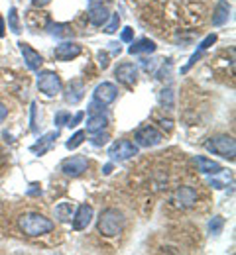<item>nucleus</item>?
Wrapping results in <instances>:
<instances>
[{
	"label": "nucleus",
	"mask_w": 236,
	"mask_h": 255,
	"mask_svg": "<svg viewBox=\"0 0 236 255\" xmlns=\"http://www.w3.org/2000/svg\"><path fill=\"white\" fill-rule=\"evenodd\" d=\"M108 124V118L102 114V112H97V114H91L89 120H87V131L89 133H97V131H102Z\"/></svg>",
	"instance_id": "20"
},
{
	"label": "nucleus",
	"mask_w": 236,
	"mask_h": 255,
	"mask_svg": "<svg viewBox=\"0 0 236 255\" xmlns=\"http://www.w3.org/2000/svg\"><path fill=\"white\" fill-rule=\"evenodd\" d=\"M156 43L152 41V39H148V37H144V39H138L136 43H132L130 47H128V53L130 55H140V53H154L156 51Z\"/></svg>",
	"instance_id": "19"
},
{
	"label": "nucleus",
	"mask_w": 236,
	"mask_h": 255,
	"mask_svg": "<svg viewBox=\"0 0 236 255\" xmlns=\"http://www.w3.org/2000/svg\"><path fill=\"white\" fill-rule=\"evenodd\" d=\"M205 149L215 153V155H221L225 159H235L236 153V143L233 135H215V137H209L205 141Z\"/></svg>",
	"instance_id": "3"
},
{
	"label": "nucleus",
	"mask_w": 236,
	"mask_h": 255,
	"mask_svg": "<svg viewBox=\"0 0 236 255\" xmlns=\"http://www.w3.org/2000/svg\"><path fill=\"white\" fill-rule=\"evenodd\" d=\"M118 26H120V16L118 14H110V18H108V24L104 26V32L106 33H114L118 30Z\"/></svg>",
	"instance_id": "27"
},
{
	"label": "nucleus",
	"mask_w": 236,
	"mask_h": 255,
	"mask_svg": "<svg viewBox=\"0 0 236 255\" xmlns=\"http://www.w3.org/2000/svg\"><path fill=\"white\" fill-rule=\"evenodd\" d=\"M215 41H217V33H211V35H207V37H205V39L201 41L199 49H201V51H205V49H209V47H211V45H213Z\"/></svg>",
	"instance_id": "31"
},
{
	"label": "nucleus",
	"mask_w": 236,
	"mask_h": 255,
	"mask_svg": "<svg viewBox=\"0 0 236 255\" xmlns=\"http://www.w3.org/2000/svg\"><path fill=\"white\" fill-rule=\"evenodd\" d=\"M55 218L59 222H71V218H73V204L71 202H59L55 206Z\"/></svg>",
	"instance_id": "22"
},
{
	"label": "nucleus",
	"mask_w": 236,
	"mask_h": 255,
	"mask_svg": "<svg viewBox=\"0 0 236 255\" xmlns=\"http://www.w3.org/2000/svg\"><path fill=\"white\" fill-rule=\"evenodd\" d=\"M225 228V218L223 216H215L211 222H209V234L211 236H219Z\"/></svg>",
	"instance_id": "25"
},
{
	"label": "nucleus",
	"mask_w": 236,
	"mask_h": 255,
	"mask_svg": "<svg viewBox=\"0 0 236 255\" xmlns=\"http://www.w3.org/2000/svg\"><path fill=\"white\" fill-rule=\"evenodd\" d=\"M173 202L179 208H191L197 202V191L193 187H179L173 192Z\"/></svg>",
	"instance_id": "9"
},
{
	"label": "nucleus",
	"mask_w": 236,
	"mask_h": 255,
	"mask_svg": "<svg viewBox=\"0 0 236 255\" xmlns=\"http://www.w3.org/2000/svg\"><path fill=\"white\" fill-rule=\"evenodd\" d=\"M102 173H104V175H110V173H112V163L104 165V167H102Z\"/></svg>",
	"instance_id": "41"
},
{
	"label": "nucleus",
	"mask_w": 236,
	"mask_h": 255,
	"mask_svg": "<svg viewBox=\"0 0 236 255\" xmlns=\"http://www.w3.org/2000/svg\"><path fill=\"white\" fill-rule=\"evenodd\" d=\"M4 30H6V26H4V20H2V16H0V37L4 35Z\"/></svg>",
	"instance_id": "42"
},
{
	"label": "nucleus",
	"mask_w": 236,
	"mask_h": 255,
	"mask_svg": "<svg viewBox=\"0 0 236 255\" xmlns=\"http://www.w3.org/2000/svg\"><path fill=\"white\" fill-rule=\"evenodd\" d=\"M108 18H110V12H108L106 6H102V4L91 6V10H89V22H91L93 26L101 28V26H104V24L108 22Z\"/></svg>",
	"instance_id": "15"
},
{
	"label": "nucleus",
	"mask_w": 236,
	"mask_h": 255,
	"mask_svg": "<svg viewBox=\"0 0 236 255\" xmlns=\"http://www.w3.org/2000/svg\"><path fill=\"white\" fill-rule=\"evenodd\" d=\"M138 155V145H134L130 139H118L108 147V157L112 161H126Z\"/></svg>",
	"instance_id": "4"
},
{
	"label": "nucleus",
	"mask_w": 236,
	"mask_h": 255,
	"mask_svg": "<svg viewBox=\"0 0 236 255\" xmlns=\"http://www.w3.org/2000/svg\"><path fill=\"white\" fill-rule=\"evenodd\" d=\"M61 77L53 71H43L37 79V89L47 96H55L57 93H61Z\"/></svg>",
	"instance_id": "5"
},
{
	"label": "nucleus",
	"mask_w": 236,
	"mask_h": 255,
	"mask_svg": "<svg viewBox=\"0 0 236 255\" xmlns=\"http://www.w3.org/2000/svg\"><path fill=\"white\" fill-rule=\"evenodd\" d=\"M77 55H81V45L75 41H63L53 49V57L57 61H71Z\"/></svg>",
	"instance_id": "8"
},
{
	"label": "nucleus",
	"mask_w": 236,
	"mask_h": 255,
	"mask_svg": "<svg viewBox=\"0 0 236 255\" xmlns=\"http://www.w3.org/2000/svg\"><path fill=\"white\" fill-rule=\"evenodd\" d=\"M136 143L142 145V147H154V145H160L164 135L160 129H156L154 126H144L136 131Z\"/></svg>",
	"instance_id": "6"
},
{
	"label": "nucleus",
	"mask_w": 236,
	"mask_h": 255,
	"mask_svg": "<svg viewBox=\"0 0 236 255\" xmlns=\"http://www.w3.org/2000/svg\"><path fill=\"white\" fill-rule=\"evenodd\" d=\"M18 226H20V230H22L26 236H30V238H37V236L49 234V232L53 230V222H51L49 218H45L43 214H35V212L20 216Z\"/></svg>",
	"instance_id": "1"
},
{
	"label": "nucleus",
	"mask_w": 236,
	"mask_h": 255,
	"mask_svg": "<svg viewBox=\"0 0 236 255\" xmlns=\"http://www.w3.org/2000/svg\"><path fill=\"white\" fill-rule=\"evenodd\" d=\"M20 45V51H22V55H24V61H26V65H28V69H32V71H37L39 67H41V63H43V57L35 51V49H32L28 43H18Z\"/></svg>",
	"instance_id": "14"
},
{
	"label": "nucleus",
	"mask_w": 236,
	"mask_h": 255,
	"mask_svg": "<svg viewBox=\"0 0 236 255\" xmlns=\"http://www.w3.org/2000/svg\"><path fill=\"white\" fill-rule=\"evenodd\" d=\"M49 2H51V0H32L34 6H47Z\"/></svg>",
	"instance_id": "40"
},
{
	"label": "nucleus",
	"mask_w": 236,
	"mask_h": 255,
	"mask_svg": "<svg viewBox=\"0 0 236 255\" xmlns=\"http://www.w3.org/2000/svg\"><path fill=\"white\" fill-rule=\"evenodd\" d=\"M158 100H160V104L164 106V108H168V110H171L173 108V91L171 89H164L162 93H160V96H158Z\"/></svg>",
	"instance_id": "24"
},
{
	"label": "nucleus",
	"mask_w": 236,
	"mask_h": 255,
	"mask_svg": "<svg viewBox=\"0 0 236 255\" xmlns=\"http://www.w3.org/2000/svg\"><path fill=\"white\" fill-rule=\"evenodd\" d=\"M95 100L97 102H101V104H110V102H114L116 100V96H118V89H116V85L114 83H101L97 89H95Z\"/></svg>",
	"instance_id": "11"
},
{
	"label": "nucleus",
	"mask_w": 236,
	"mask_h": 255,
	"mask_svg": "<svg viewBox=\"0 0 236 255\" xmlns=\"http://www.w3.org/2000/svg\"><path fill=\"white\" fill-rule=\"evenodd\" d=\"M114 77L126 85V87H132L138 79V67L134 63H120L116 69H114Z\"/></svg>",
	"instance_id": "10"
},
{
	"label": "nucleus",
	"mask_w": 236,
	"mask_h": 255,
	"mask_svg": "<svg viewBox=\"0 0 236 255\" xmlns=\"http://www.w3.org/2000/svg\"><path fill=\"white\" fill-rule=\"evenodd\" d=\"M201 55H203V51H201V49H199L197 53H193V57L189 59V63H187V65H185V67H183V69H181V73H187V71H189V69H191L193 65H195V63H197V61H199V57H201Z\"/></svg>",
	"instance_id": "32"
},
{
	"label": "nucleus",
	"mask_w": 236,
	"mask_h": 255,
	"mask_svg": "<svg viewBox=\"0 0 236 255\" xmlns=\"http://www.w3.org/2000/svg\"><path fill=\"white\" fill-rule=\"evenodd\" d=\"M8 28L14 33H20V18H18V10L16 8H10L8 10Z\"/></svg>",
	"instance_id": "23"
},
{
	"label": "nucleus",
	"mask_w": 236,
	"mask_h": 255,
	"mask_svg": "<svg viewBox=\"0 0 236 255\" xmlns=\"http://www.w3.org/2000/svg\"><path fill=\"white\" fill-rule=\"evenodd\" d=\"M47 30H49L51 35H55V37H59V39H69V37H73V28H71L69 24H49Z\"/></svg>",
	"instance_id": "21"
},
{
	"label": "nucleus",
	"mask_w": 236,
	"mask_h": 255,
	"mask_svg": "<svg viewBox=\"0 0 236 255\" xmlns=\"http://www.w3.org/2000/svg\"><path fill=\"white\" fill-rule=\"evenodd\" d=\"M37 194H41V189H39V185H32V189L28 191V196H37Z\"/></svg>",
	"instance_id": "39"
},
{
	"label": "nucleus",
	"mask_w": 236,
	"mask_h": 255,
	"mask_svg": "<svg viewBox=\"0 0 236 255\" xmlns=\"http://www.w3.org/2000/svg\"><path fill=\"white\" fill-rule=\"evenodd\" d=\"M83 141H85V131H77V133L71 135V139L65 143V147H67V149H75V147H79Z\"/></svg>",
	"instance_id": "26"
},
{
	"label": "nucleus",
	"mask_w": 236,
	"mask_h": 255,
	"mask_svg": "<svg viewBox=\"0 0 236 255\" xmlns=\"http://www.w3.org/2000/svg\"><path fill=\"white\" fill-rule=\"evenodd\" d=\"M102 108H104V104H101V102H97V100L89 104V112H91V114H97V112H102Z\"/></svg>",
	"instance_id": "36"
},
{
	"label": "nucleus",
	"mask_w": 236,
	"mask_h": 255,
	"mask_svg": "<svg viewBox=\"0 0 236 255\" xmlns=\"http://www.w3.org/2000/svg\"><path fill=\"white\" fill-rule=\"evenodd\" d=\"M108 139H110L108 133H99V131H97V135L91 139V143H93L95 147H101V145H104V143H108Z\"/></svg>",
	"instance_id": "28"
},
{
	"label": "nucleus",
	"mask_w": 236,
	"mask_h": 255,
	"mask_svg": "<svg viewBox=\"0 0 236 255\" xmlns=\"http://www.w3.org/2000/svg\"><path fill=\"white\" fill-rule=\"evenodd\" d=\"M85 118V112H77L73 118H69V122H67V126L69 128H75V126H79L81 124V120Z\"/></svg>",
	"instance_id": "33"
},
{
	"label": "nucleus",
	"mask_w": 236,
	"mask_h": 255,
	"mask_svg": "<svg viewBox=\"0 0 236 255\" xmlns=\"http://www.w3.org/2000/svg\"><path fill=\"white\" fill-rule=\"evenodd\" d=\"M69 118H71V114H69L67 110H61V112L55 114V124L57 126H67Z\"/></svg>",
	"instance_id": "29"
},
{
	"label": "nucleus",
	"mask_w": 236,
	"mask_h": 255,
	"mask_svg": "<svg viewBox=\"0 0 236 255\" xmlns=\"http://www.w3.org/2000/svg\"><path fill=\"white\" fill-rule=\"evenodd\" d=\"M83 96H85V85H83V81L73 79L67 85V89H65V102L75 106V104H79L83 100Z\"/></svg>",
	"instance_id": "13"
},
{
	"label": "nucleus",
	"mask_w": 236,
	"mask_h": 255,
	"mask_svg": "<svg viewBox=\"0 0 236 255\" xmlns=\"http://www.w3.org/2000/svg\"><path fill=\"white\" fill-rule=\"evenodd\" d=\"M142 67H144L146 71H154V67H156V59H142Z\"/></svg>",
	"instance_id": "37"
},
{
	"label": "nucleus",
	"mask_w": 236,
	"mask_h": 255,
	"mask_svg": "<svg viewBox=\"0 0 236 255\" xmlns=\"http://www.w3.org/2000/svg\"><path fill=\"white\" fill-rule=\"evenodd\" d=\"M110 45H112V51L114 53H120V45L118 43H110Z\"/></svg>",
	"instance_id": "43"
},
{
	"label": "nucleus",
	"mask_w": 236,
	"mask_h": 255,
	"mask_svg": "<svg viewBox=\"0 0 236 255\" xmlns=\"http://www.w3.org/2000/svg\"><path fill=\"white\" fill-rule=\"evenodd\" d=\"M57 135H59L57 129H55V131H49V133H45V135H41L39 141L30 147V151H34V153H37V155H43L45 151H49V147L53 145V141L57 139Z\"/></svg>",
	"instance_id": "16"
},
{
	"label": "nucleus",
	"mask_w": 236,
	"mask_h": 255,
	"mask_svg": "<svg viewBox=\"0 0 236 255\" xmlns=\"http://www.w3.org/2000/svg\"><path fill=\"white\" fill-rule=\"evenodd\" d=\"M97 59H99V65H101L102 69H106L108 67V53H104V51H99V55H97Z\"/></svg>",
	"instance_id": "35"
},
{
	"label": "nucleus",
	"mask_w": 236,
	"mask_h": 255,
	"mask_svg": "<svg viewBox=\"0 0 236 255\" xmlns=\"http://www.w3.org/2000/svg\"><path fill=\"white\" fill-rule=\"evenodd\" d=\"M35 114H37V104L32 102V108H30V122H32V131L37 133V118H35Z\"/></svg>",
	"instance_id": "30"
},
{
	"label": "nucleus",
	"mask_w": 236,
	"mask_h": 255,
	"mask_svg": "<svg viewBox=\"0 0 236 255\" xmlns=\"http://www.w3.org/2000/svg\"><path fill=\"white\" fill-rule=\"evenodd\" d=\"M120 39L126 41V43H130V41L134 39V30H132V28H124V32H122V35H120Z\"/></svg>",
	"instance_id": "34"
},
{
	"label": "nucleus",
	"mask_w": 236,
	"mask_h": 255,
	"mask_svg": "<svg viewBox=\"0 0 236 255\" xmlns=\"http://www.w3.org/2000/svg\"><path fill=\"white\" fill-rule=\"evenodd\" d=\"M229 16H231V4L227 0H219L217 4V10L213 14V26H225L229 22Z\"/></svg>",
	"instance_id": "17"
},
{
	"label": "nucleus",
	"mask_w": 236,
	"mask_h": 255,
	"mask_svg": "<svg viewBox=\"0 0 236 255\" xmlns=\"http://www.w3.org/2000/svg\"><path fill=\"white\" fill-rule=\"evenodd\" d=\"M6 116H8V108H6V106L0 102V124L6 120Z\"/></svg>",
	"instance_id": "38"
},
{
	"label": "nucleus",
	"mask_w": 236,
	"mask_h": 255,
	"mask_svg": "<svg viewBox=\"0 0 236 255\" xmlns=\"http://www.w3.org/2000/svg\"><path fill=\"white\" fill-rule=\"evenodd\" d=\"M195 163L199 167V171L205 173V175H219L223 171V167L217 163V161L209 159V157H203V155H197L195 157Z\"/></svg>",
	"instance_id": "18"
},
{
	"label": "nucleus",
	"mask_w": 236,
	"mask_h": 255,
	"mask_svg": "<svg viewBox=\"0 0 236 255\" xmlns=\"http://www.w3.org/2000/svg\"><path fill=\"white\" fill-rule=\"evenodd\" d=\"M87 167H89V161L83 155H73L61 163V171L67 177H81L87 171Z\"/></svg>",
	"instance_id": "7"
},
{
	"label": "nucleus",
	"mask_w": 236,
	"mask_h": 255,
	"mask_svg": "<svg viewBox=\"0 0 236 255\" xmlns=\"http://www.w3.org/2000/svg\"><path fill=\"white\" fill-rule=\"evenodd\" d=\"M99 234L106 236V238H112V236H118L124 228V214L116 208H106L101 212V218H99Z\"/></svg>",
	"instance_id": "2"
},
{
	"label": "nucleus",
	"mask_w": 236,
	"mask_h": 255,
	"mask_svg": "<svg viewBox=\"0 0 236 255\" xmlns=\"http://www.w3.org/2000/svg\"><path fill=\"white\" fill-rule=\"evenodd\" d=\"M71 220H73V228H75V230H85V228L91 224V220H93V206L81 204Z\"/></svg>",
	"instance_id": "12"
}]
</instances>
